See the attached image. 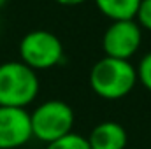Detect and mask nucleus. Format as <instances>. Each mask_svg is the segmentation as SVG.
<instances>
[{
    "mask_svg": "<svg viewBox=\"0 0 151 149\" xmlns=\"http://www.w3.org/2000/svg\"><path fill=\"white\" fill-rule=\"evenodd\" d=\"M5 4H7V0H0V9H2V7H4Z\"/></svg>",
    "mask_w": 151,
    "mask_h": 149,
    "instance_id": "nucleus-13",
    "label": "nucleus"
},
{
    "mask_svg": "<svg viewBox=\"0 0 151 149\" xmlns=\"http://www.w3.org/2000/svg\"><path fill=\"white\" fill-rule=\"evenodd\" d=\"M90 149H91V148H90Z\"/></svg>",
    "mask_w": 151,
    "mask_h": 149,
    "instance_id": "nucleus-14",
    "label": "nucleus"
},
{
    "mask_svg": "<svg viewBox=\"0 0 151 149\" xmlns=\"http://www.w3.org/2000/svg\"><path fill=\"white\" fill-rule=\"evenodd\" d=\"M32 135L49 144L72 132L74 111L62 100H47L30 114Z\"/></svg>",
    "mask_w": 151,
    "mask_h": 149,
    "instance_id": "nucleus-3",
    "label": "nucleus"
},
{
    "mask_svg": "<svg viewBox=\"0 0 151 149\" xmlns=\"http://www.w3.org/2000/svg\"><path fill=\"white\" fill-rule=\"evenodd\" d=\"M99 11L113 21L135 19L141 0H95Z\"/></svg>",
    "mask_w": 151,
    "mask_h": 149,
    "instance_id": "nucleus-8",
    "label": "nucleus"
},
{
    "mask_svg": "<svg viewBox=\"0 0 151 149\" xmlns=\"http://www.w3.org/2000/svg\"><path fill=\"white\" fill-rule=\"evenodd\" d=\"M127 139V130L119 123L102 121L91 130L88 144L91 149H125Z\"/></svg>",
    "mask_w": 151,
    "mask_h": 149,
    "instance_id": "nucleus-7",
    "label": "nucleus"
},
{
    "mask_svg": "<svg viewBox=\"0 0 151 149\" xmlns=\"http://www.w3.org/2000/svg\"><path fill=\"white\" fill-rule=\"evenodd\" d=\"M19 56L21 62L35 72L47 70L63 60V46L55 34L47 30H34L21 39Z\"/></svg>",
    "mask_w": 151,
    "mask_h": 149,
    "instance_id": "nucleus-4",
    "label": "nucleus"
},
{
    "mask_svg": "<svg viewBox=\"0 0 151 149\" xmlns=\"http://www.w3.org/2000/svg\"><path fill=\"white\" fill-rule=\"evenodd\" d=\"M142 42V30L135 19L113 21L102 39V49L106 56L130 60Z\"/></svg>",
    "mask_w": 151,
    "mask_h": 149,
    "instance_id": "nucleus-5",
    "label": "nucleus"
},
{
    "mask_svg": "<svg viewBox=\"0 0 151 149\" xmlns=\"http://www.w3.org/2000/svg\"><path fill=\"white\" fill-rule=\"evenodd\" d=\"M55 2H58L62 5H79V4H83L86 0H55Z\"/></svg>",
    "mask_w": 151,
    "mask_h": 149,
    "instance_id": "nucleus-12",
    "label": "nucleus"
},
{
    "mask_svg": "<svg viewBox=\"0 0 151 149\" xmlns=\"http://www.w3.org/2000/svg\"><path fill=\"white\" fill-rule=\"evenodd\" d=\"M30 112L23 107L0 105V149H16L32 139Z\"/></svg>",
    "mask_w": 151,
    "mask_h": 149,
    "instance_id": "nucleus-6",
    "label": "nucleus"
},
{
    "mask_svg": "<svg viewBox=\"0 0 151 149\" xmlns=\"http://www.w3.org/2000/svg\"><path fill=\"white\" fill-rule=\"evenodd\" d=\"M137 79L142 82L144 88H148L151 91V53L142 56V60L139 63V69H137Z\"/></svg>",
    "mask_w": 151,
    "mask_h": 149,
    "instance_id": "nucleus-10",
    "label": "nucleus"
},
{
    "mask_svg": "<svg viewBox=\"0 0 151 149\" xmlns=\"http://www.w3.org/2000/svg\"><path fill=\"white\" fill-rule=\"evenodd\" d=\"M135 21L139 23L141 28H146L151 32V0H141Z\"/></svg>",
    "mask_w": 151,
    "mask_h": 149,
    "instance_id": "nucleus-11",
    "label": "nucleus"
},
{
    "mask_svg": "<svg viewBox=\"0 0 151 149\" xmlns=\"http://www.w3.org/2000/svg\"><path fill=\"white\" fill-rule=\"evenodd\" d=\"M137 81V69L128 60L111 56L99 60L90 72L91 90L106 100H119L127 97L134 90Z\"/></svg>",
    "mask_w": 151,
    "mask_h": 149,
    "instance_id": "nucleus-1",
    "label": "nucleus"
},
{
    "mask_svg": "<svg viewBox=\"0 0 151 149\" xmlns=\"http://www.w3.org/2000/svg\"><path fill=\"white\" fill-rule=\"evenodd\" d=\"M46 149H90V144H88V139H84L83 135L70 132V133L49 142Z\"/></svg>",
    "mask_w": 151,
    "mask_h": 149,
    "instance_id": "nucleus-9",
    "label": "nucleus"
},
{
    "mask_svg": "<svg viewBox=\"0 0 151 149\" xmlns=\"http://www.w3.org/2000/svg\"><path fill=\"white\" fill-rule=\"evenodd\" d=\"M39 93V79L34 69L23 62L0 63V105L27 107Z\"/></svg>",
    "mask_w": 151,
    "mask_h": 149,
    "instance_id": "nucleus-2",
    "label": "nucleus"
}]
</instances>
